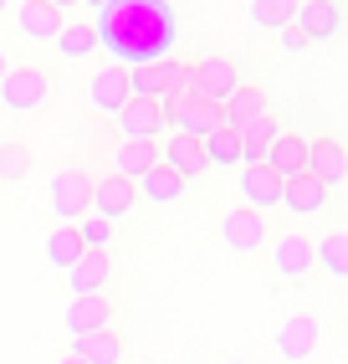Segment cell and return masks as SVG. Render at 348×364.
<instances>
[{
	"instance_id": "30",
	"label": "cell",
	"mask_w": 348,
	"mask_h": 364,
	"mask_svg": "<svg viewBox=\"0 0 348 364\" xmlns=\"http://www.w3.org/2000/svg\"><path fill=\"white\" fill-rule=\"evenodd\" d=\"M77 241H82V252H108L113 226H108V221H97V215H82V221H77Z\"/></svg>"
},
{
	"instance_id": "1",
	"label": "cell",
	"mask_w": 348,
	"mask_h": 364,
	"mask_svg": "<svg viewBox=\"0 0 348 364\" xmlns=\"http://www.w3.org/2000/svg\"><path fill=\"white\" fill-rule=\"evenodd\" d=\"M236 87H241V67L231 57H200L190 67V98H200V103L226 108V98Z\"/></svg>"
},
{
	"instance_id": "16",
	"label": "cell",
	"mask_w": 348,
	"mask_h": 364,
	"mask_svg": "<svg viewBox=\"0 0 348 364\" xmlns=\"http://www.w3.org/2000/svg\"><path fill=\"white\" fill-rule=\"evenodd\" d=\"M241 200H246V210L261 215V210H271V205L282 200V180L271 175L266 164H246L241 169Z\"/></svg>"
},
{
	"instance_id": "20",
	"label": "cell",
	"mask_w": 348,
	"mask_h": 364,
	"mask_svg": "<svg viewBox=\"0 0 348 364\" xmlns=\"http://www.w3.org/2000/svg\"><path fill=\"white\" fill-rule=\"evenodd\" d=\"M277 134H282V129H277V118H271V113L251 118V124H241V129H236V139H241V164H261Z\"/></svg>"
},
{
	"instance_id": "24",
	"label": "cell",
	"mask_w": 348,
	"mask_h": 364,
	"mask_svg": "<svg viewBox=\"0 0 348 364\" xmlns=\"http://www.w3.org/2000/svg\"><path fill=\"white\" fill-rule=\"evenodd\" d=\"M138 185H143V200H154V205H174L185 196V180L174 175V169H164V164H154Z\"/></svg>"
},
{
	"instance_id": "7",
	"label": "cell",
	"mask_w": 348,
	"mask_h": 364,
	"mask_svg": "<svg viewBox=\"0 0 348 364\" xmlns=\"http://www.w3.org/2000/svg\"><path fill=\"white\" fill-rule=\"evenodd\" d=\"M159 164L174 169V175H180L185 185H190V180H200L205 169H210L205 144H200V139H185V134H169V139L159 144Z\"/></svg>"
},
{
	"instance_id": "21",
	"label": "cell",
	"mask_w": 348,
	"mask_h": 364,
	"mask_svg": "<svg viewBox=\"0 0 348 364\" xmlns=\"http://www.w3.org/2000/svg\"><path fill=\"white\" fill-rule=\"evenodd\" d=\"M72 354H77L82 364H123V338L113 328H103V333L72 338Z\"/></svg>"
},
{
	"instance_id": "13",
	"label": "cell",
	"mask_w": 348,
	"mask_h": 364,
	"mask_svg": "<svg viewBox=\"0 0 348 364\" xmlns=\"http://www.w3.org/2000/svg\"><path fill=\"white\" fill-rule=\"evenodd\" d=\"M338 21H343V11L333 0H297L292 26L303 31V41H328V36H338Z\"/></svg>"
},
{
	"instance_id": "4",
	"label": "cell",
	"mask_w": 348,
	"mask_h": 364,
	"mask_svg": "<svg viewBox=\"0 0 348 364\" xmlns=\"http://www.w3.org/2000/svg\"><path fill=\"white\" fill-rule=\"evenodd\" d=\"M271 272H277L282 287H303L312 277V241L303 231H282L271 241Z\"/></svg>"
},
{
	"instance_id": "22",
	"label": "cell",
	"mask_w": 348,
	"mask_h": 364,
	"mask_svg": "<svg viewBox=\"0 0 348 364\" xmlns=\"http://www.w3.org/2000/svg\"><path fill=\"white\" fill-rule=\"evenodd\" d=\"M261 113H266V92L261 87H236L226 98V108H220V124L241 129V124H251V118H261Z\"/></svg>"
},
{
	"instance_id": "29",
	"label": "cell",
	"mask_w": 348,
	"mask_h": 364,
	"mask_svg": "<svg viewBox=\"0 0 348 364\" xmlns=\"http://www.w3.org/2000/svg\"><path fill=\"white\" fill-rule=\"evenodd\" d=\"M26 169H31L26 144H0V180H26Z\"/></svg>"
},
{
	"instance_id": "23",
	"label": "cell",
	"mask_w": 348,
	"mask_h": 364,
	"mask_svg": "<svg viewBox=\"0 0 348 364\" xmlns=\"http://www.w3.org/2000/svg\"><path fill=\"white\" fill-rule=\"evenodd\" d=\"M312 267H322L328 277H348V231H328L312 241Z\"/></svg>"
},
{
	"instance_id": "5",
	"label": "cell",
	"mask_w": 348,
	"mask_h": 364,
	"mask_svg": "<svg viewBox=\"0 0 348 364\" xmlns=\"http://www.w3.org/2000/svg\"><path fill=\"white\" fill-rule=\"evenodd\" d=\"M138 205V185H129V180H118V175H103L92 185V200H87V215H97V221H123Z\"/></svg>"
},
{
	"instance_id": "33",
	"label": "cell",
	"mask_w": 348,
	"mask_h": 364,
	"mask_svg": "<svg viewBox=\"0 0 348 364\" xmlns=\"http://www.w3.org/2000/svg\"><path fill=\"white\" fill-rule=\"evenodd\" d=\"M0 77H6V57H0Z\"/></svg>"
},
{
	"instance_id": "32",
	"label": "cell",
	"mask_w": 348,
	"mask_h": 364,
	"mask_svg": "<svg viewBox=\"0 0 348 364\" xmlns=\"http://www.w3.org/2000/svg\"><path fill=\"white\" fill-rule=\"evenodd\" d=\"M57 364H82V359H77V354H62V359H57Z\"/></svg>"
},
{
	"instance_id": "28",
	"label": "cell",
	"mask_w": 348,
	"mask_h": 364,
	"mask_svg": "<svg viewBox=\"0 0 348 364\" xmlns=\"http://www.w3.org/2000/svg\"><path fill=\"white\" fill-rule=\"evenodd\" d=\"M205 144V159L210 164H220V169H231V164H241V139H236V129H226L220 124L210 139H200Z\"/></svg>"
},
{
	"instance_id": "31",
	"label": "cell",
	"mask_w": 348,
	"mask_h": 364,
	"mask_svg": "<svg viewBox=\"0 0 348 364\" xmlns=\"http://www.w3.org/2000/svg\"><path fill=\"white\" fill-rule=\"evenodd\" d=\"M282 46H287V52H303L308 41H303V31H297V26H287V31H282Z\"/></svg>"
},
{
	"instance_id": "17",
	"label": "cell",
	"mask_w": 348,
	"mask_h": 364,
	"mask_svg": "<svg viewBox=\"0 0 348 364\" xmlns=\"http://www.w3.org/2000/svg\"><path fill=\"white\" fill-rule=\"evenodd\" d=\"M113 159H118L113 175L129 180V185H138L148 169L159 164V144H148V139H118V154H113Z\"/></svg>"
},
{
	"instance_id": "12",
	"label": "cell",
	"mask_w": 348,
	"mask_h": 364,
	"mask_svg": "<svg viewBox=\"0 0 348 364\" xmlns=\"http://www.w3.org/2000/svg\"><path fill=\"white\" fill-rule=\"evenodd\" d=\"M62 323H67L72 338L103 333V328H113V303H108V298H72L67 313H62Z\"/></svg>"
},
{
	"instance_id": "34",
	"label": "cell",
	"mask_w": 348,
	"mask_h": 364,
	"mask_svg": "<svg viewBox=\"0 0 348 364\" xmlns=\"http://www.w3.org/2000/svg\"><path fill=\"white\" fill-rule=\"evenodd\" d=\"M0 16H6V0H0Z\"/></svg>"
},
{
	"instance_id": "10",
	"label": "cell",
	"mask_w": 348,
	"mask_h": 364,
	"mask_svg": "<svg viewBox=\"0 0 348 364\" xmlns=\"http://www.w3.org/2000/svg\"><path fill=\"white\" fill-rule=\"evenodd\" d=\"M308 180L322 185V190H333V185L348 180V154H343L338 139H312L308 144Z\"/></svg>"
},
{
	"instance_id": "18",
	"label": "cell",
	"mask_w": 348,
	"mask_h": 364,
	"mask_svg": "<svg viewBox=\"0 0 348 364\" xmlns=\"http://www.w3.org/2000/svg\"><path fill=\"white\" fill-rule=\"evenodd\" d=\"M277 205H287L292 215H322L328 210V190L312 185L308 175H292V180H282V200Z\"/></svg>"
},
{
	"instance_id": "8",
	"label": "cell",
	"mask_w": 348,
	"mask_h": 364,
	"mask_svg": "<svg viewBox=\"0 0 348 364\" xmlns=\"http://www.w3.org/2000/svg\"><path fill=\"white\" fill-rule=\"evenodd\" d=\"M317 344H322V323L312 318V313H292V318L277 328V354L287 364H303Z\"/></svg>"
},
{
	"instance_id": "15",
	"label": "cell",
	"mask_w": 348,
	"mask_h": 364,
	"mask_svg": "<svg viewBox=\"0 0 348 364\" xmlns=\"http://www.w3.org/2000/svg\"><path fill=\"white\" fill-rule=\"evenodd\" d=\"M72 282V298H103V287H108V277H113V262H108V252H82L77 257V267L67 272Z\"/></svg>"
},
{
	"instance_id": "6",
	"label": "cell",
	"mask_w": 348,
	"mask_h": 364,
	"mask_svg": "<svg viewBox=\"0 0 348 364\" xmlns=\"http://www.w3.org/2000/svg\"><path fill=\"white\" fill-rule=\"evenodd\" d=\"M113 124H118L123 139H148V144H159V134H164V113H159L154 98H123V108L113 113Z\"/></svg>"
},
{
	"instance_id": "26",
	"label": "cell",
	"mask_w": 348,
	"mask_h": 364,
	"mask_svg": "<svg viewBox=\"0 0 348 364\" xmlns=\"http://www.w3.org/2000/svg\"><path fill=\"white\" fill-rule=\"evenodd\" d=\"M246 16L256 21V26H271V31H287L292 16H297V0H251Z\"/></svg>"
},
{
	"instance_id": "19",
	"label": "cell",
	"mask_w": 348,
	"mask_h": 364,
	"mask_svg": "<svg viewBox=\"0 0 348 364\" xmlns=\"http://www.w3.org/2000/svg\"><path fill=\"white\" fill-rule=\"evenodd\" d=\"M123 98H129V72H123V67H103L97 77H87V103H92V108L118 113Z\"/></svg>"
},
{
	"instance_id": "27",
	"label": "cell",
	"mask_w": 348,
	"mask_h": 364,
	"mask_svg": "<svg viewBox=\"0 0 348 364\" xmlns=\"http://www.w3.org/2000/svg\"><path fill=\"white\" fill-rule=\"evenodd\" d=\"M57 52L62 57H92L97 52V26H87V21H77V26H62V36H57Z\"/></svg>"
},
{
	"instance_id": "14",
	"label": "cell",
	"mask_w": 348,
	"mask_h": 364,
	"mask_svg": "<svg viewBox=\"0 0 348 364\" xmlns=\"http://www.w3.org/2000/svg\"><path fill=\"white\" fill-rule=\"evenodd\" d=\"M277 180H292V175H308V139L303 134H277L271 139V149L261 159Z\"/></svg>"
},
{
	"instance_id": "2",
	"label": "cell",
	"mask_w": 348,
	"mask_h": 364,
	"mask_svg": "<svg viewBox=\"0 0 348 364\" xmlns=\"http://www.w3.org/2000/svg\"><path fill=\"white\" fill-rule=\"evenodd\" d=\"M46 200H52L57 226H77L87 215V200H92V180L82 169H62V175H52V185H46Z\"/></svg>"
},
{
	"instance_id": "9",
	"label": "cell",
	"mask_w": 348,
	"mask_h": 364,
	"mask_svg": "<svg viewBox=\"0 0 348 364\" xmlns=\"http://www.w3.org/2000/svg\"><path fill=\"white\" fill-rule=\"evenodd\" d=\"M220 241L236 252V257H251V252H261L266 247V221L256 210H226V221H220Z\"/></svg>"
},
{
	"instance_id": "25",
	"label": "cell",
	"mask_w": 348,
	"mask_h": 364,
	"mask_svg": "<svg viewBox=\"0 0 348 364\" xmlns=\"http://www.w3.org/2000/svg\"><path fill=\"white\" fill-rule=\"evenodd\" d=\"M82 257V241H77V226H57L52 236H46V262L57 267V272H72Z\"/></svg>"
},
{
	"instance_id": "3",
	"label": "cell",
	"mask_w": 348,
	"mask_h": 364,
	"mask_svg": "<svg viewBox=\"0 0 348 364\" xmlns=\"http://www.w3.org/2000/svg\"><path fill=\"white\" fill-rule=\"evenodd\" d=\"M52 98V77H46L41 67H6V77H0V103L11 113H31Z\"/></svg>"
},
{
	"instance_id": "11",
	"label": "cell",
	"mask_w": 348,
	"mask_h": 364,
	"mask_svg": "<svg viewBox=\"0 0 348 364\" xmlns=\"http://www.w3.org/2000/svg\"><path fill=\"white\" fill-rule=\"evenodd\" d=\"M16 26L26 41H57L62 36V6H52V0H21Z\"/></svg>"
}]
</instances>
